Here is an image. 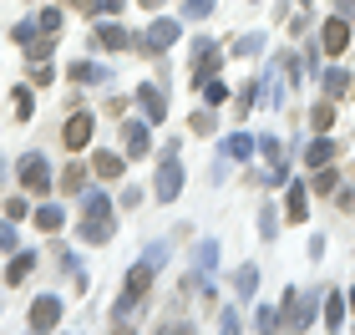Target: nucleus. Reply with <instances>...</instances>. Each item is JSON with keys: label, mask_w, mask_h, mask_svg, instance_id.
Wrapping results in <instances>:
<instances>
[{"label": "nucleus", "mask_w": 355, "mask_h": 335, "mask_svg": "<svg viewBox=\"0 0 355 335\" xmlns=\"http://www.w3.org/2000/svg\"><path fill=\"white\" fill-rule=\"evenodd\" d=\"M82 239L87 244H107L112 239V203H107V194H87L82 198Z\"/></svg>", "instance_id": "f257e3e1"}, {"label": "nucleus", "mask_w": 355, "mask_h": 335, "mask_svg": "<svg viewBox=\"0 0 355 335\" xmlns=\"http://www.w3.org/2000/svg\"><path fill=\"white\" fill-rule=\"evenodd\" d=\"M223 67V51H218V41H193V87H203V82H214Z\"/></svg>", "instance_id": "f03ea898"}, {"label": "nucleus", "mask_w": 355, "mask_h": 335, "mask_svg": "<svg viewBox=\"0 0 355 335\" xmlns=\"http://www.w3.org/2000/svg\"><path fill=\"white\" fill-rule=\"evenodd\" d=\"M178 194H183V163H178V142H168L163 168H157V198H163V203H173Z\"/></svg>", "instance_id": "7ed1b4c3"}, {"label": "nucleus", "mask_w": 355, "mask_h": 335, "mask_svg": "<svg viewBox=\"0 0 355 335\" xmlns=\"http://www.w3.org/2000/svg\"><path fill=\"white\" fill-rule=\"evenodd\" d=\"M310 315H315V300L300 295V290H289L284 295V310H279V330H304V325H310Z\"/></svg>", "instance_id": "20e7f679"}, {"label": "nucleus", "mask_w": 355, "mask_h": 335, "mask_svg": "<svg viewBox=\"0 0 355 335\" xmlns=\"http://www.w3.org/2000/svg\"><path fill=\"white\" fill-rule=\"evenodd\" d=\"M56 325H61V300L41 295L36 305H31V330H56Z\"/></svg>", "instance_id": "39448f33"}, {"label": "nucleus", "mask_w": 355, "mask_h": 335, "mask_svg": "<svg viewBox=\"0 0 355 335\" xmlns=\"http://www.w3.org/2000/svg\"><path fill=\"white\" fill-rule=\"evenodd\" d=\"M21 183L31 188V194H51V163H46V157H26Z\"/></svg>", "instance_id": "423d86ee"}, {"label": "nucleus", "mask_w": 355, "mask_h": 335, "mask_svg": "<svg viewBox=\"0 0 355 335\" xmlns=\"http://www.w3.org/2000/svg\"><path fill=\"white\" fill-rule=\"evenodd\" d=\"M320 41H325V51H330V56H340L345 46H350V26H345V15H330V21L320 26Z\"/></svg>", "instance_id": "0eeeda50"}, {"label": "nucleus", "mask_w": 355, "mask_h": 335, "mask_svg": "<svg viewBox=\"0 0 355 335\" xmlns=\"http://www.w3.org/2000/svg\"><path fill=\"white\" fill-rule=\"evenodd\" d=\"M61 142H67L71 153H82L87 142H92V112H76V117L67 122V132H61Z\"/></svg>", "instance_id": "6e6552de"}, {"label": "nucleus", "mask_w": 355, "mask_h": 335, "mask_svg": "<svg viewBox=\"0 0 355 335\" xmlns=\"http://www.w3.org/2000/svg\"><path fill=\"white\" fill-rule=\"evenodd\" d=\"M137 102H142V112H148V122H163L168 117V102H163V92H157V87H137Z\"/></svg>", "instance_id": "1a4fd4ad"}, {"label": "nucleus", "mask_w": 355, "mask_h": 335, "mask_svg": "<svg viewBox=\"0 0 355 335\" xmlns=\"http://www.w3.org/2000/svg\"><path fill=\"white\" fill-rule=\"evenodd\" d=\"M304 198H310V194H304V183H295V188H289V203H284L289 223H304V218H310V203H304Z\"/></svg>", "instance_id": "9d476101"}, {"label": "nucleus", "mask_w": 355, "mask_h": 335, "mask_svg": "<svg viewBox=\"0 0 355 335\" xmlns=\"http://www.w3.org/2000/svg\"><path fill=\"white\" fill-rule=\"evenodd\" d=\"M345 315H350V300H345V295H325V325H330V330H340V325H345Z\"/></svg>", "instance_id": "9b49d317"}, {"label": "nucleus", "mask_w": 355, "mask_h": 335, "mask_svg": "<svg viewBox=\"0 0 355 335\" xmlns=\"http://www.w3.org/2000/svg\"><path fill=\"white\" fill-rule=\"evenodd\" d=\"M173 41H178V21H157V26L148 31V46H153V51H168Z\"/></svg>", "instance_id": "f8f14e48"}, {"label": "nucleus", "mask_w": 355, "mask_h": 335, "mask_svg": "<svg viewBox=\"0 0 355 335\" xmlns=\"http://www.w3.org/2000/svg\"><path fill=\"white\" fill-rule=\"evenodd\" d=\"M61 223H67V214H61V203H41V209H36V229H46V234H56Z\"/></svg>", "instance_id": "ddd939ff"}, {"label": "nucleus", "mask_w": 355, "mask_h": 335, "mask_svg": "<svg viewBox=\"0 0 355 335\" xmlns=\"http://www.w3.org/2000/svg\"><path fill=\"white\" fill-rule=\"evenodd\" d=\"M92 173H96V178H122V157L117 153H96L92 157Z\"/></svg>", "instance_id": "4468645a"}, {"label": "nucleus", "mask_w": 355, "mask_h": 335, "mask_svg": "<svg viewBox=\"0 0 355 335\" xmlns=\"http://www.w3.org/2000/svg\"><path fill=\"white\" fill-rule=\"evenodd\" d=\"M31 269H36V254H15V259L6 264V284H21Z\"/></svg>", "instance_id": "2eb2a0df"}, {"label": "nucleus", "mask_w": 355, "mask_h": 335, "mask_svg": "<svg viewBox=\"0 0 355 335\" xmlns=\"http://www.w3.org/2000/svg\"><path fill=\"white\" fill-rule=\"evenodd\" d=\"M330 157H335V142H330V137H320V142H310V153H304V163H310V168H325Z\"/></svg>", "instance_id": "dca6fc26"}, {"label": "nucleus", "mask_w": 355, "mask_h": 335, "mask_svg": "<svg viewBox=\"0 0 355 335\" xmlns=\"http://www.w3.org/2000/svg\"><path fill=\"white\" fill-rule=\"evenodd\" d=\"M96 41H102V46H107V51H122V46H127V31L107 21V26H96Z\"/></svg>", "instance_id": "f3484780"}, {"label": "nucleus", "mask_w": 355, "mask_h": 335, "mask_svg": "<svg viewBox=\"0 0 355 335\" xmlns=\"http://www.w3.org/2000/svg\"><path fill=\"white\" fill-rule=\"evenodd\" d=\"M71 82H82V87H92V82H107V67H92V61H76V67H71Z\"/></svg>", "instance_id": "a211bd4d"}, {"label": "nucleus", "mask_w": 355, "mask_h": 335, "mask_svg": "<svg viewBox=\"0 0 355 335\" xmlns=\"http://www.w3.org/2000/svg\"><path fill=\"white\" fill-rule=\"evenodd\" d=\"M51 51H56V36H41V31H36V36L26 41V56H31V61H46Z\"/></svg>", "instance_id": "6ab92c4d"}, {"label": "nucleus", "mask_w": 355, "mask_h": 335, "mask_svg": "<svg viewBox=\"0 0 355 335\" xmlns=\"http://www.w3.org/2000/svg\"><path fill=\"white\" fill-rule=\"evenodd\" d=\"M350 87H355V82H350V71H340V67L325 71V97H345Z\"/></svg>", "instance_id": "aec40b11"}, {"label": "nucleus", "mask_w": 355, "mask_h": 335, "mask_svg": "<svg viewBox=\"0 0 355 335\" xmlns=\"http://www.w3.org/2000/svg\"><path fill=\"white\" fill-rule=\"evenodd\" d=\"M310 122H315V132H330V127H335V97L320 102V107L310 112Z\"/></svg>", "instance_id": "412c9836"}, {"label": "nucleus", "mask_w": 355, "mask_h": 335, "mask_svg": "<svg viewBox=\"0 0 355 335\" xmlns=\"http://www.w3.org/2000/svg\"><path fill=\"white\" fill-rule=\"evenodd\" d=\"M148 148H153V137H148V127H137V122H132V127H127V153H132V157H142V153H148Z\"/></svg>", "instance_id": "4be33fe9"}, {"label": "nucleus", "mask_w": 355, "mask_h": 335, "mask_svg": "<svg viewBox=\"0 0 355 335\" xmlns=\"http://www.w3.org/2000/svg\"><path fill=\"white\" fill-rule=\"evenodd\" d=\"M254 153V137L249 132H234L229 142H223V157H249Z\"/></svg>", "instance_id": "5701e85b"}, {"label": "nucleus", "mask_w": 355, "mask_h": 335, "mask_svg": "<svg viewBox=\"0 0 355 335\" xmlns=\"http://www.w3.org/2000/svg\"><path fill=\"white\" fill-rule=\"evenodd\" d=\"M82 183H87V168L82 163H71L67 173H61V188H67V194H82Z\"/></svg>", "instance_id": "b1692460"}, {"label": "nucleus", "mask_w": 355, "mask_h": 335, "mask_svg": "<svg viewBox=\"0 0 355 335\" xmlns=\"http://www.w3.org/2000/svg\"><path fill=\"white\" fill-rule=\"evenodd\" d=\"M10 102H15V112H21V122H31V102H36V97H31V87H15Z\"/></svg>", "instance_id": "393cba45"}, {"label": "nucleus", "mask_w": 355, "mask_h": 335, "mask_svg": "<svg viewBox=\"0 0 355 335\" xmlns=\"http://www.w3.org/2000/svg\"><path fill=\"white\" fill-rule=\"evenodd\" d=\"M234 284H239V295H254V284H259V269H254V264H244Z\"/></svg>", "instance_id": "a878e982"}, {"label": "nucleus", "mask_w": 355, "mask_h": 335, "mask_svg": "<svg viewBox=\"0 0 355 335\" xmlns=\"http://www.w3.org/2000/svg\"><path fill=\"white\" fill-rule=\"evenodd\" d=\"M203 97L214 107H223V102H229V87H223V82H203Z\"/></svg>", "instance_id": "bb28decb"}, {"label": "nucleus", "mask_w": 355, "mask_h": 335, "mask_svg": "<svg viewBox=\"0 0 355 335\" xmlns=\"http://www.w3.org/2000/svg\"><path fill=\"white\" fill-rule=\"evenodd\" d=\"M61 21H67L61 10H41V21H36V26H41V31H61Z\"/></svg>", "instance_id": "cd10ccee"}, {"label": "nucleus", "mask_w": 355, "mask_h": 335, "mask_svg": "<svg viewBox=\"0 0 355 335\" xmlns=\"http://www.w3.org/2000/svg\"><path fill=\"white\" fill-rule=\"evenodd\" d=\"M183 10L193 15V21H203V15H208V10H214V0H188V6H183Z\"/></svg>", "instance_id": "c85d7f7f"}, {"label": "nucleus", "mask_w": 355, "mask_h": 335, "mask_svg": "<svg viewBox=\"0 0 355 335\" xmlns=\"http://www.w3.org/2000/svg\"><path fill=\"white\" fill-rule=\"evenodd\" d=\"M31 82H36V87H51L56 76H51V67H46V61H36V71H31Z\"/></svg>", "instance_id": "c756f323"}, {"label": "nucleus", "mask_w": 355, "mask_h": 335, "mask_svg": "<svg viewBox=\"0 0 355 335\" xmlns=\"http://www.w3.org/2000/svg\"><path fill=\"white\" fill-rule=\"evenodd\" d=\"M31 209H26V198H6V218H26Z\"/></svg>", "instance_id": "7c9ffc66"}, {"label": "nucleus", "mask_w": 355, "mask_h": 335, "mask_svg": "<svg viewBox=\"0 0 355 335\" xmlns=\"http://www.w3.org/2000/svg\"><path fill=\"white\" fill-rule=\"evenodd\" d=\"M315 188H320V194H330V188H335V173H330V163L320 168V178H315Z\"/></svg>", "instance_id": "2f4dec72"}, {"label": "nucleus", "mask_w": 355, "mask_h": 335, "mask_svg": "<svg viewBox=\"0 0 355 335\" xmlns=\"http://www.w3.org/2000/svg\"><path fill=\"white\" fill-rule=\"evenodd\" d=\"M259 46H264V41H254V36H244V41L234 46V51H239V56H254V51H259Z\"/></svg>", "instance_id": "473e14b6"}, {"label": "nucleus", "mask_w": 355, "mask_h": 335, "mask_svg": "<svg viewBox=\"0 0 355 335\" xmlns=\"http://www.w3.org/2000/svg\"><path fill=\"white\" fill-rule=\"evenodd\" d=\"M0 249H15V229H10V218L0 223Z\"/></svg>", "instance_id": "72a5a7b5"}, {"label": "nucleus", "mask_w": 355, "mask_h": 335, "mask_svg": "<svg viewBox=\"0 0 355 335\" xmlns=\"http://www.w3.org/2000/svg\"><path fill=\"white\" fill-rule=\"evenodd\" d=\"M122 6H127V0H102V10H107V15H122Z\"/></svg>", "instance_id": "f704fd0d"}, {"label": "nucleus", "mask_w": 355, "mask_h": 335, "mask_svg": "<svg viewBox=\"0 0 355 335\" xmlns=\"http://www.w3.org/2000/svg\"><path fill=\"white\" fill-rule=\"evenodd\" d=\"M335 15H355V0H335Z\"/></svg>", "instance_id": "c9c22d12"}, {"label": "nucleus", "mask_w": 355, "mask_h": 335, "mask_svg": "<svg viewBox=\"0 0 355 335\" xmlns=\"http://www.w3.org/2000/svg\"><path fill=\"white\" fill-rule=\"evenodd\" d=\"M142 6H148V10H157V6H163V0H142Z\"/></svg>", "instance_id": "e433bc0d"}, {"label": "nucleus", "mask_w": 355, "mask_h": 335, "mask_svg": "<svg viewBox=\"0 0 355 335\" xmlns=\"http://www.w3.org/2000/svg\"><path fill=\"white\" fill-rule=\"evenodd\" d=\"M350 310H355V290H350Z\"/></svg>", "instance_id": "4c0bfd02"}]
</instances>
